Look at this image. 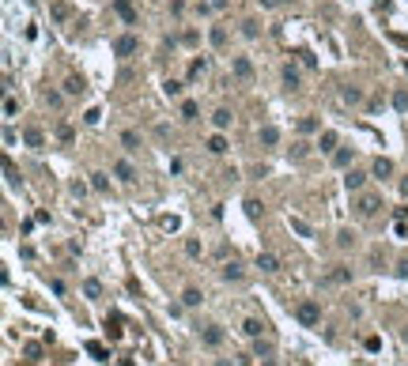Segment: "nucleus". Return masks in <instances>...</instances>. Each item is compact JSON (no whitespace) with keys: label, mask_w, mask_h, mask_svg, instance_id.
<instances>
[{"label":"nucleus","mask_w":408,"mask_h":366,"mask_svg":"<svg viewBox=\"0 0 408 366\" xmlns=\"http://www.w3.org/2000/svg\"><path fill=\"white\" fill-rule=\"evenodd\" d=\"M295 317L306 325V329H318V325H322V306H318L314 298H303V302L295 306Z\"/></svg>","instance_id":"1"},{"label":"nucleus","mask_w":408,"mask_h":366,"mask_svg":"<svg viewBox=\"0 0 408 366\" xmlns=\"http://www.w3.org/2000/svg\"><path fill=\"white\" fill-rule=\"evenodd\" d=\"M136 50H140V38H136V34H121L118 42H114V53H118V57H132Z\"/></svg>","instance_id":"2"},{"label":"nucleus","mask_w":408,"mask_h":366,"mask_svg":"<svg viewBox=\"0 0 408 366\" xmlns=\"http://www.w3.org/2000/svg\"><path fill=\"white\" fill-rule=\"evenodd\" d=\"M378 208H382V200H378V197H371V192H367V197H359V204H355V211H359L363 219H371Z\"/></svg>","instance_id":"3"},{"label":"nucleus","mask_w":408,"mask_h":366,"mask_svg":"<svg viewBox=\"0 0 408 366\" xmlns=\"http://www.w3.org/2000/svg\"><path fill=\"white\" fill-rule=\"evenodd\" d=\"M200 344H204V348H219V344H223V329H219V325H208V329L200 332Z\"/></svg>","instance_id":"4"},{"label":"nucleus","mask_w":408,"mask_h":366,"mask_svg":"<svg viewBox=\"0 0 408 366\" xmlns=\"http://www.w3.org/2000/svg\"><path fill=\"white\" fill-rule=\"evenodd\" d=\"M200 302H204V291H197V287H186V291H182V306H186V310H197Z\"/></svg>","instance_id":"5"},{"label":"nucleus","mask_w":408,"mask_h":366,"mask_svg":"<svg viewBox=\"0 0 408 366\" xmlns=\"http://www.w3.org/2000/svg\"><path fill=\"white\" fill-rule=\"evenodd\" d=\"M219 276H223V283H238V279L246 276V272H242V264H238V261H227V264H223V272H219Z\"/></svg>","instance_id":"6"},{"label":"nucleus","mask_w":408,"mask_h":366,"mask_svg":"<svg viewBox=\"0 0 408 366\" xmlns=\"http://www.w3.org/2000/svg\"><path fill=\"white\" fill-rule=\"evenodd\" d=\"M114 8H118V15L125 19V23H136V8H132V0H114Z\"/></svg>","instance_id":"7"},{"label":"nucleus","mask_w":408,"mask_h":366,"mask_svg":"<svg viewBox=\"0 0 408 366\" xmlns=\"http://www.w3.org/2000/svg\"><path fill=\"white\" fill-rule=\"evenodd\" d=\"M261 143H265V148H276V143H280V129H276V125H265V129H261Z\"/></svg>","instance_id":"8"},{"label":"nucleus","mask_w":408,"mask_h":366,"mask_svg":"<svg viewBox=\"0 0 408 366\" xmlns=\"http://www.w3.org/2000/svg\"><path fill=\"white\" fill-rule=\"evenodd\" d=\"M257 268L261 272H280V261L272 253H257Z\"/></svg>","instance_id":"9"},{"label":"nucleus","mask_w":408,"mask_h":366,"mask_svg":"<svg viewBox=\"0 0 408 366\" xmlns=\"http://www.w3.org/2000/svg\"><path fill=\"white\" fill-rule=\"evenodd\" d=\"M329 283H352V268H344V264H336L333 272H329Z\"/></svg>","instance_id":"10"},{"label":"nucleus","mask_w":408,"mask_h":366,"mask_svg":"<svg viewBox=\"0 0 408 366\" xmlns=\"http://www.w3.org/2000/svg\"><path fill=\"white\" fill-rule=\"evenodd\" d=\"M371 174H374V178H390V174H393V162H390V159H374Z\"/></svg>","instance_id":"11"},{"label":"nucleus","mask_w":408,"mask_h":366,"mask_svg":"<svg viewBox=\"0 0 408 366\" xmlns=\"http://www.w3.org/2000/svg\"><path fill=\"white\" fill-rule=\"evenodd\" d=\"M235 76L238 80H250V76H254V64H250L246 57H235Z\"/></svg>","instance_id":"12"},{"label":"nucleus","mask_w":408,"mask_h":366,"mask_svg":"<svg viewBox=\"0 0 408 366\" xmlns=\"http://www.w3.org/2000/svg\"><path fill=\"white\" fill-rule=\"evenodd\" d=\"M27 148H34V151H42V148H46L42 129H27Z\"/></svg>","instance_id":"13"},{"label":"nucleus","mask_w":408,"mask_h":366,"mask_svg":"<svg viewBox=\"0 0 408 366\" xmlns=\"http://www.w3.org/2000/svg\"><path fill=\"white\" fill-rule=\"evenodd\" d=\"M212 125H216L219 132H223V129H227V125H231V110H227V106H219V110L212 113Z\"/></svg>","instance_id":"14"},{"label":"nucleus","mask_w":408,"mask_h":366,"mask_svg":"<svg viewBox=\"0 0 408 366\" xmlns=\"http://www.w3.org/2000/svg\"><path fill=\"white\" fill-rule=\"evenodd\" d=\"M121 148H125V151H140V136H136L132 129H125V132H121Z\"/></svg>","instance_id":"15"},{"label":"nucleus","mask_w":408,"mask_h":366,"mask_svg":"<svg viewBox=\"0 0 408 366\" xmlns=\"http://www.w3.org/2000/svg\"><path fill=\"white\" fill-rule=\"evenodd\" d=\"M114 174H118L121 181H132V178H136V170H132V162H129V159H121L118 166H114Z\"/></svg>","instance_id":"16"},{"label":"nucleus","mask_w":408,"mask_h":366,"mask_svg":"<svg viewBox=\"0 0 408 366\" xmlns=\"http://www.w3.org/2000/svg\"><path fill=\"white\" fill-rule=\"evenodd\" d=\"M363 181H367V174H359V170H348V178H344V185L352 189V192H359L363 189Z\"/></svg>","instance_id":"17"},{"label":"nucleus","mask_w":408,"mask_h":366,"mask_svg":"<svg viewBox=\"0 0 408 366\" xmlns=\"http://www.w3.org/2000/svg\"><path fill=\"white\" fill-rule=\"evenodd\" d=\"M242 332H246V336H250V340H257V336H261V332H265V325H261V321H257V317H250V321H246V325H242Z\"/></svg>","instance_id":"18"},{"label":"nucleus","mask_w":408,"mask_h":366,"mask_svg":"<svg viewBox=\"0 0 408 366\" xmlns=\"http://www.w3.org/2000/svg\"><path fill=\"white\" fill-rule=\"evenodd\" d=\"M197 113H200V106L193 102V99H186V102H182V121H197Z\"/></svg>","instance_id":"19"},{"label":"nucleus","mask_w":408,"mask_h":366,"mask_svg":"<svg viewBox=\"0 0 408 366\" xmlns=\"http://www.w3.org/2000/svg\"><path fill=\"white\" fill-rule=\"evenodd\" d=\"M64 94H83V80H80V76H68V80H64Z\"/></svg>","instance_id":"20"},{"label":"nucleus","mask_w":408,"mask_h":366,"mask_svg":"<svg viewBox=\"0 0 408 366\" xmlns=\"http://www.w3.org/2000/svg\"><path fill=\"white\" fill-rule=\"evenodd\" d=\"M359 99H363V91H359V87H344V91H340V102H348V106H355Z\"/></svg>","instance_id":"21"},{"label":"nucleus","mask_w":408,"mask_h":366,"mask_svg":"<svg viewBox=\"0 0 408 366\" xmlns=\"http://www.w3.org/2000/svg\"><path fill=\"white\" fill-rule=\"evenodd\" d=\"M208 151H212V155H223V151H227V140H223L219 132H216V136L208 140Z\"/></svg>","instance_id":"22"},{"label":"nucleus","mask_w":408,"mask_h":366,"mask_svg":"<svg viewBox=\"0 0 408 366\" xmlns=\"http://www.w3.org/2000/svg\"><path fill=\"white\" fill-rule=\"evenodd\" d=\"M186 253L193 257V261H200V257H204V246L197 242V238H189V242H186Z\"/></svg>","instance_id":"23"},{"label":"nucleus","mask_w":408,"mask_h":366,"mask_svg":"<svg viewBox=\"0 0 408 366\" xmlns=\"http://www.w3.org/2000/svg\"><path fill=\"white\" fill-rule=\"evenodd\" d=\"M284 83H287V91H295V87H299V72L291 68V64H284Z\"/></svg>","instance_id":"24"},{"label":"nucleus","mask_w":408,"mask_h":366,"mask_svg":"<svg viewBox=\"0 0 408 366\" xmlns=\"http://www.w3.org/2000/svg\"><path fill=\"white\" fill-rule=\"evenodd\" d=\"M254 351H257V359H265V362H272V344H261V336H257Z\"/></svg>","instance_id":"25"},{"label":"nucleus","mask_w":408,"mask_h":366,"mask_svg":"<svg viewBox=\"0 0 408 366\" xmlns=\"http://www.w3.org/2000/svg\"><path fill=\"white\" fill-rule=\"evenodd\" d=\"M83 291H87V298H102V283H99V279H87Z\"/></svg>","instance_id":"26"},{"label":"nucleus","mask_w":408,"mask_h":366,"mask_svg":"<svg viewBox=\"0 0 408 366\" xmlns=\"http://www.w3.org/2000/svg\"><path fill=\"white\" fill-rule=\"evenodd\" d=\"M318 148H322V151H333V148H336V132H322V140H318Z\"/></svg>","instance_id":"27"},{"label":"nucleus","mask_w":408,"mask_h":366,"mask_svg":"<svg viewBox=\"0 0 408 366\" xmlns=\"http://www.w3.org/2000/svg\"><path fill=\"white\" fill-rule=\"evenodd\" d=\"M291 230H295V234H303V238H314V230H310L303 219H291Z\"/></svg>","instance_id":"28"},{"label":"nucleus","mask_w":408,"mask_h":366,"mask_svg":"<svg viewBox=\"0 0 408 366\" xmlns=\"http://www.w3.org/2000/svg\"><path fill=\"white\" fill-rule=\"evenodd\" d=\"M336 246H340V249L355 246V234H352V230H340V234H336Z\"/></svg>","instance_id":"29"},{"label":"nucleus","mask_w":408,"mask_h":366,"mask_svg":"<svg viewBox=\"0 0 408 366\" xmlns=\"http://www.w3.org/2000/svg\"><path fill=\"white\" fill-rule=\"evenodd\" d=\"M242 34H246V38H257V34H261L257 19H246V23H242Z\"/></svg>","instance_id":"30"},{"label":"nucleus","mask_w":408,"mask_h":366,"mask_svg":"<svg viewBox=\"0 0 408 366\" xmlns=\"http://www.w3.org/2000/svg\"><path fill=\"white\" fill-rule=\"evenodd\" d=\"M163 91H167V99H178V94H182V83H178V80H167V83H163Z\"/></svg>","instance_id":"31"},{"label":"nucleus","mask_w":408,"mask_h":366,"mask_svg":"<svg viewBox=\"0 0 408 366\" xmlns=\"http://www.w3.org/2000/svg\"><path fill=\"white\" fill-rule=\"evenodd\" d=\"M106 332H110L114 340H118V336H121V325H118V317H106Z\"/></svg>","instance_id":"32"},{"label":"nucleus","mask_w":408,"mask_h":366,"mask_svg":"<svg viewBox=\"0 0 408 366\" xmlns=\"http://www.w3.org/2000/svg\"><path fill=\"white\" fill-rule=\"evenodd\" d=\"M204 68H208V61H193V64H189V80H197Z\"/></svg>","instance_id":"33"},{"label":"nucleus","mask_w":408,"mask_h":366,"mask_svg":"<svg viewBox=\"0 0 408 366\" xmlns=\"http://www.w3.org/2000/svg\"><path fill=\"white\" fill-rule=\"evenodd\" d=\"M246 215H250V219L261 215V200H246Z\"/></svg>","instance_id":"34"},{"label":"nucleus","mask_w":408,"mask_h":366,"mask_svg":"<svg viewBox=\"0 0 408 366\" xmlns=\"http://www.w3.org/2000/svg\"><path fill=\"white\" fill-rule=\"evenodd\" d=\"M227 42V31H223V27H216V31H212V45H223Z\"/></svg>","instance_id":"35"},{"label":"nucleus","mask_w":408,"mask_h":366,"mask_svg":"<svg viewBox=\"0 0 408 366\" xmlns=\"http://www.w3.org/2000/svg\"><path fill=\"white\" fill-rule=\"evenodd\" d=\"M91 185L99 189V192H106V174H91Z\"/></svg>","instance_id":"36"},{"label":"nucleus","mask_w":408,"mask_h":366,"mask_svg":"<svg viewBox=\"0 0 408 366\" xmlns=\"http://www.w3.org/2000/svg\"><path fill=\"white\" fill-rule=\"evenodd\" d=\"M393 106H397V110H408V94H404V91H397V99H393Z\"/></svg>","instance_id":"37"},{"label":"nucleus","mask_w":408,"mask_h":366,"mask_svg":"<svg viewBox=\"0 0 408 366\" xmlns=\"http://www.w3.org/2000/svg\"><path fill=\"white\" fill-rule=\"evenodd\" d=\"M53 19H68V4H53Z\"/></svg>","instance_id":"38"},{"label":"nucleus","mask_w":408,"mask_h":366,"mask_svg":"<svg viewBox=\"0 0 408 366\" xmlns=\"http://www.w3.org/2000/svg\"><path fill=\"white\" fill-rule=\"evenodd\" d=\"M348 159H352V151H336L333 162H336V166H348Z\"/></svg>","instance_id":"39"},{"label":"nucleus","mask_w":408,"mask_h":366,"mask_svg":"<svg viewBox=\"0 0 408 366\" xmlns=\"http://www.w3.org/2000/svg\"><path fill=\"white\" fill-rule=\"evenodd\" d=\"M87 351H91L95 359H106V348H99V344H87Z\"/></svg>","instance_id":"40"},{"label":"nucleus","mask_w":408,"mask_h":366,"mask_svg":"<svg viewBox=\"0 0 408 366\" xmlns=\"http://www.w3.org/2000/svg\"><path fill=\"white\" fill-rule=\"evenodd\" d=\"M15 110H19V102H15V99H8V102H4V113H8V117H15Z\"/></svg>","instance_id":"41"},{"label":"nucleus","mask_w":408,"mask_h":366,"mask_svg":"<svg viewBox=\"0 0 408 366\" xmlns=\"http://www.w3.org/2000/svg\"><path fill=\"white\" fill-rule=\"evenodd\" d=\"M397 276H408V257H401V261H397Z\"/></svg>","instance_id":"42"},{"label":"nucleus","mask_w":408,"mask_h":366,"mask_svg":"<svg viewBox=\"0 0 408 366\" xmlns=\"http://www.w3.org/2000/svg\"><path fill=\"white\" fill-rule=\"evenodd\" d=\"M261 4H265V8H276V4H280V0H261Z\"/></svg>","instance_id":"43"}]
</instances>
